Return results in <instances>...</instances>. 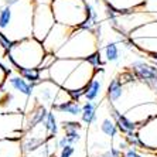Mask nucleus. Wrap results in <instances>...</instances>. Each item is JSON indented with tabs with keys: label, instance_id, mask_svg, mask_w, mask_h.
<instances>
[{
	"label": "nucleus",
	"instance_id": "obj_5",
	"mask_svg": "<svg viewBox=\"0 0 157 157\" xmlns=\"http://www.w3.org/2000/svg\"><path fill=\"white\" fill-rule=\"evenodd\" d=\"M55 17L52 13L51 0H36L33 14V37L44 41L51 29L55 26Z\"/></svg>",
	"mask_w": 157,
	"mask_h": 157
},
{
	"label": "nucleus",
	"instance_id": "obj_36",
	"mask_svg": "<svg viewBox=\"0 0 157 157\" xmlns=\"http://www.w3.org/2000/svg\"><path fill=\"white\" fill-rule=\"evenodd\" d=\"M68 95L72 101H78L79 102L81 98H84V89H77V91H67Z\"/></svg>",
	"mask_w": 157,
	"mask_h": 157
},
{
	"label": "nucleus",
	"instance_id": "obj_15",
	"mask_svg": "<svg viewBox=\"0 0 157 157\" xmlns=\"http://www.w3.org/2000/svg\"><path fill=\"white\" fill-rule=\"evenodd\" d=\"M48 112H50V110H48L47 106L43 105V103H38V105L34 106L26 119V123H24L26 124V126H24V133H29V132L34 130L37 126L43 124L44 121H45V117H47V115H48Z\"/></svg>",
	"mask_w": 157,
	"mask_h": 157
},
{
	"label": "nucleus",
	"instance_id": "obj_37",
	"mask_svg": "<svg viewBox=\"0 0 157 157\" xmlns=\"http://www.w3.org/2000/svg\"><path fill=\"white\" fill-rule=\"evenodd\" d=\"M123 157H144L142 153H139V150L135 147H129L126 151H123Z\"/></svg>",
	"mask_w": 157,
	"mask_h": 157
},
{
	"label": "nucleus",
	"instance_id": "obj_9",
	"mask_svg": "<svg viewBox=\"0 0 157 157\" xmlns=\"http://www.w3.org/2000/svg\"><path fill=\"white\" fill-rule=\"evenodd\" d=\"M62 89V86H59L57 82H54L52 79H43L41 82L37 84L36 92H37V101L43 105H50L52 106L57 101L59 91Z\"/></svg>",
	"mask_w": 157,
	"mask_h": 157
},
{
	"label": "nucleus",
	"instance_id": "obj_28",
	"mask_svg": "<svg viewBox=\"0 0 157 157\" xmlns=\"http://www.w3.org/2000/svg\"><path fill=\"white\" fill-rule=\"evenodd\" d=\"M86 61L91 64L94 68H96V70H101V68H103V65H105V61H103V57H102V52L99 51H95L94 54H91L89 57L86 58Z\"/></svg>",
	"mask_w": 157,
	"mask_h": 157
},
{
	"label": "nucleus",
	"instance_id": "obj_31",
	"mask_svg": "<svg viewBox=\"0 0 157 157\" xmlns=\"http://www.w3.org/2000/svg\"><path fill=\"white\" fill-rule=\"evenodd\" d=\"M61 128L64 132L67 130H79L82 129V123L81 122H77V121H64L61 123Z\"/></svg>",
	"mask_w": 157,
	"mask_h": 157
},
{
	"label": "nucleus",
	"instance_id": "obj_42",
	"mask_svg": "<svg viewBox=\"0 0 157 157\" xmlns=\"http://www.w3.org/2000/svg\"><path fill=\"white\" fill-rule=\"evenodd\" d=\"M51 157H59V156H55V154H52V156Z\"/></svg>",
	"mask_w": 157,
	"mask_h": 157
},
{
	"label": "nucleus",
	"instance_id": "obj_30",
	"mask_svg": "<svg viewBox=\"0 0 157 157\" xmlns=\"http://www.w3.org/2000/svg\"><path fill=\"white\" fill-rule=\"evenodd\" d=\"M58 58L57 55L54 54V52H47L45 54V57L43 58V61H41V64H40V67H38V70L40 71H44V70H48L50 67L55 62V59Z\"/></svg>",
	"mask_w": 157,
	"mask_h": 157
},
{
	"label": "nucleus",
	"instance_id": "obj_2",
	"mask_svg": "<svg viewBox=\"0 0 157 157\" xmlns=\"http://www.w3.org/2000/svg\"><path fill=\"white\" fill-rule=\"evenodd\" d=\"M4 4L11 6V21L4 34L13 41L33 37V14L36 0H6Z\"/></svg>",
	"mask_w": 157,
	"mask_h": 157
},
{
	"label": "nucleus",
	"instance_id": "obj_23",
	"mask_svg": "<svg viewBox=\"0 0 157 157\" xmlns=\"http://www.w3.org/2000/svg\"><path fill=\"white\" fill-rule=\"evenodd\" d=\"M44 129L47 132V135L50 139H54L57 133H58V123H57V117L54 115V110H50L45 117V121H44Z\"/></svg>",
	"mask_w": 157,
	"mask_h": 157
},
{
	"label": "nucleus",
	"instance_id": "obj_16",
	"mask_svg": "<svg viewBox=\"0 0 157 157\" xmlns=\"http://www.w3.org/2000/svg\"><path fill=\"white\" fill-rule=\"evenodd\" d=\"M50 140L48 136H41V135H34L33 132H29L21 137V149L24 156L36 151L37 149L43 147L45 143Z\"/></svg>",
	"mask_w": 157,
	"mask_h": 157
},
{
	"label": "nucleus",
	"instance_id": "obj_4",
	"mask_svg": "<svg viewBox=\"0 0 157 157\" xmlns=\"http://www.w3.org/2000/svg\"><path fill=\"white\" fill-rule=\"evenodd\" d=\"M55 21L64 26L78 29L88 18V3L85 0H51Z\"/></svg>",
	"mask_w": 157,
	"mask_h": 157
},
{
	"label": "nucleus",
	"instance_id": "obj_3",
	"mask_svg": "<svg viewBox=\"0 0 157 157\" xmlns=\"http://www.w3.org/2000/svg\"><path fill=\"white\" fill-rule=\"evenodd\" d=\"M47 51L43 45V41L34 37L16 41L11 50L6 54L11 65L17 68H38L45 57Z\"/></svg>",
	"mask_w": 157,
	"mask_h": 157
},
{
	"label": "nucleus",
	"instance_id": "obj_25",
	"mask_svg": "<svg viewBox=\"0 0 157 157\" xmlns=\"http://www.w3.org/2000/svg\"><path fill=\"white\" fill-rule=\"evenodd\" d=\"M17 71L24 79H27L31 84H38L43 81L41 78V71L38 68H17Z\"/></svg>",
	"mask_w": 157,
	"mask_h": 157
},
{
	"label": "nucleus",
	"instance_id": "obj_12",
	"mask_svg": "<svg viewBox=\"0 0 157 157\" xmlns=\"http://www.w3.org/2000/svg\"><path fill=\"white\" fill-rule=\"evenodd\" d=\"M109 113H110V117L116 122V126L122 135H128V133H133V132L139 130L140 124L137 122L132 121L128 115L122 113L121 110L116 109L112 103H109Z\"/></svg>",
	"mask_w": 157,
	"mask_h": 157
},
{
	"label": "nucleus",
	"instance_id": "obj_13",
	"mask_svg": "<svg viewBox=\"0 0 157 157\" xmlns=\"http://www.w3.org/2000/svg\"><path fill=\"white\" fill-rule=\"evenodd\" d=\"M7 82L14 91L20 92V94L24 95L26 98H31L33 94L36 92V88H37V84H31V82H29L27 79H24L17 71L9 74Z\"/></svg>",
	"mask_w": 157,
	"mask_h": 157
},
{
	"label": "nucleus",
	"instance_id": "obj_20",
	"mask_svg": "<svg viewBox=\"0 0 157 157\" xmlns=\"http://www.w3.org/2000/svg\"><path fill=\"white\" fill-rule=\"evenodd\" d=\"M123 94H124V85L122 84L119 77L112 78L110 82L108 84V88H106V99H108V102L115 105L117 101H121Z\"/></svg>",
	"mask_w": 157,
	"mask_h": 157
},
{
	"label": "nucleus",
	"instance_id": "obj_22",
	"mask_svg": "<svg viewBox=\"0 0 157 157\" xmlns=\"http://www.w3.org/2000/svg\"><path fill=\"white\" fill-rule=\"evenodd\" d=\"M103 57L108 62H117L121 59V47L119 43H108L103 48Z\"/></svg>",
	"mask_w": 157,
	"mask_h": 157
},
{
	"label": "nucleus",
	"instance_id": "obj_40",
	"mask_svg": "<svg viewBox=\"0 0 157 157\" xmlns=\"http://www.w3.org/2000/svg\"><path fill=\"white\" fill-rule=\"evenodd\" d=\"M147 88H149L150 91H151V92H153V94H154V95L157 96V77L154 78V79L151 81V82H150L149 85H147Z\"/></svg>",
	"mask_w": 157,
	"mask_h": 157
},
{
	"label": "nucleus",
	"instance_id": "obj_29",
	"mask_svg": "<svg viewBox=\"0 0 157 157\" xmlns=\"http://www.w3.org/2000/svg\"><path fill=\"white\" fill-rule=\"evenodd\" d=\"M14 43H16V41L11 40V38L7 36V34H4L3 31H0V47L3 48L4 54H7V52L10 51L11 47L14 45Z\"/></svg>",
	"mask_w": 157,
	"mask_h": 157
},
{
	"label": "nucleus",
	"instance_id": "obj_27",
	"mask_svg": "<svg viewBox=\"0 0 157 157\" xmlns=\"http://www.w3.org/2000/svg\"><path fill=\"white\" fill-rule=\"evenodd\" d=\"M123 137L129 143L130 147H135L137 150H146V146H144V143L142 142V139H140V136H139V132H133V133L123 135Z\"/></svg>",
	"mask_w": 157,
	"mask_h": 157
},
{
	"label": "nucleus",
	"instance_id": "obj_34",
	"mask_svg": "<svg viewBox=\"0 0 157 157\" xmlns=\"http://www.w3.org/2000/svg\"><path fill=\"white\" fill-rule=\"evenodd\" d=\"M143 10L157 14V0H146V3L143 6Z\"/></svg>",
	"mask_w": 157,
	"mask_h": 157
},
{
	"label": "nucleus",
	"instance_id": "obj_26",
	"mask_svg": "<svg viewBox=\"0 0 157 157\" xmlns=\"http://www.w3.org/2000/svg\"><path fill=\"white\" fill-rule=\"evenodd\" d=\"M11 21V6L4 4L3 7H0V31H6Z\"/></svg>",
	"mask_w": 157,
	"mask_h": 157
},
{
	"label": "nucleus",
	"instance_id": "obj_43",
	"mask_svg": "<svg viewBox=\"0 0 157 157\" xmlns=\"http://www.w3.org/2000/svg\"><path fill=\"white\" fill-rule=\"evenodd\" d=\"M154 154H156V156H157V150H156V151H154Z\"/></svg>",
	"mask_w": 157,
	"mask_h": 157
},
{
	"label": "nucleus",
	"instance_id": "obj_35",
	"mask_svg": "<svg viewBox=\"0 0 157 157\" xmlns=\"http://www.w3.org/2000/svg\"><path fill=\"white\" fill-rule=\"evenodd\" d=\"M74 153H75V147L72 144H68V146L59 150V157H72Z\"/></svg>",
	"mask_w": 157,
	"mask_h": 157
},
{
	"label": "nucleus",
	"instance_id": "obj_32",
	"mask_svg": "<svg viewBox=\"0 0 157 157\" xmlns=\"http://www.w3.org/2000/svg\"><path fill=\"white\" fill-rule=\"evenodd\" d=\"M64 135H65V137L68 139L70 144H72V146L82 139V136H81L79 130H67V132H64Z\"/></svg>",
	"mask_w": 157,
	"mask_h": 157
},
{
	"label": "nucleus",
	"instance_id": "obj_24",
	"mask_svg": "<svg viewBox=\"0 0 157 157\" xmlns=\"http://www.w3.org/2000/svg\"><path fill=\"white\" fill-rule=\"evenodd\" d=\"M101 130H102L103 135L110 137V139H115V137L121 133L116 126V122H115L112 117H105V119H103L102 123H101Z\"/></svg>",
	"mask_w": 157,
	"mask_h": 157
},
{
	"label": "nucleus",
	"instance_id": "obj_11",
	"mask_svg": "<svg viewBox=\"0 0 157 157\" xmlns=\"http://www.w3.org/2000/svg\"><path fill=\"white\" fill-rule=\"evenodd\" d=\"M130 71L136 75L137 81L143 85H149L154 78L157 77V65L154 64H149L144 59H135L130 64Z\"/></svg>",
	"mask_w": 157,
	"mask_h": 157
},
{
	"label": "nucleus",
	"instance_id": "obj_1",
	"mask_svg": "<svg viewBox=\"0 0 157 157\" xmlns=\"http://www.w3.org/2000/svg\"><path fill=\"white\" fill-rule=\"evenodd\" d=\"M101 30H89L84 27H78L72 31L64 47L57 52L58 58H71V59H86L91 54L98 51Z\"/></svg>",
	"mask_w": 157,
	"mask_h": 157
},
{
	"label": "nucleus",
	"instance_id": "obj_21",
	"mask_svg": "<svg viewBox=\"0 0 157 157\" xmlns=\"http://www.w3.org/2000/svg\"><path fill=\"white\" fill-rule=\"evenodd\" d=\"M98 103L96 102H86L82 105V113H81V121L85 124H94L98 119V113H96V109H98Z\"/></svg>",
	"mask_w": 157,
	"mask_h": 157
},
{
	"label": "nucleus",
	"instance_id": "obj_38",
	"mask_svg": "<svg viewBox=\"0 0 157 157\" xmlns=\"http://www.w3.org/2000/svg\"><path fill=\"white\" fill-rule=\"evenodd\" d=\"M116 147H117V149H121L122 151H126V150H128L130 146H129V143L126 142V140H124V137H123V139H121L119 142H117V146Z\"/></svg>",
	"mask_w": 157,
	"mask_h": 157
},
{
	"label": "nucleus",
	"instance_id": "obj_41",
	"mask_svg": "<svg viewBox=\"0 0 157 157\" xmlns=\"http://www.w3.org/2000/svg\"><path fill=\"white\" fill-rule=\"evenodd\" d=\"M94 157H113V156H112V153H110V150L108 149V150H105L103 153L96 154V156H94Z\"/></svg>",
	"mask_w": 157,
	"mask_h": 157
},
{
	"label": "nucleus",
	"instance_id": "obj_17",
	"mask_svg": "<svg viewBox=\"0 0 157 157\" xmlns=\"http://www.w3.org/2000/svg\"><path fill=\"white\" fill-rule=\"evenodd\" d=\"M0 157H24L21 140L11 137L0 139Z\"/></svg>",
	"mask_w": 157,
	"mask_h": 157
},
{
	"label": "nucleus",
	"instance_id": "obj_14",
	"mask_svg": "<svg viewBox=\"0 0 157 157\" xmlns=\"http://www.w3.org/2000/svg\"><path fill=\"white\" fill-rule=\"evenodd\" d=\"M103 89V68L96 71V74L94 75L88 85L84 89V99L89 101V102H95L96 99L101 96Z\"/></svg>",
	"mask_w": 157,
	"mask_h": 157
},
{
	"label": "nucleus",
	"instance_id": "obj_6",
	"mask_svg": "<svg viewBox=\"0 0 157 157\" xmlns=\"http://www.w3.org/2000/svg\"><path fill=\"white\" fill-rule=\"evenodd\" d=\"M96 68L89 64L86 59H82L79 62V65L74 70V72L71 74L68 79L64 82L62 88L65 91H77V89H85V86L88 85V82L94 78V75L96 74Z\"/></svg>",
	"mask_w": 157,
	"mask_h": 157
},
{
	"label": "nucleus",
	"instance_id": "obj_33",
	"mask_svg": "<svg viewBox=\"0 0 157 157\" xmlns=\"http://www.w3.org/2000/svg\"><path fill=\"white\" fill-rule=\"evenodd\" d=\"M24 157H51V153H50V150H48L47 143H45V144H44L43 147L37 149L36 151H33V153L27 154V156H24Z\"/></svg>",
	"mask_w": 157,
	"mask_h": 157
},
{
	"label": "nucleus",
	"instance_id": "obj_39",
	"mask_svg": "<svg viewBox=\"0 0 157 157\" xmlns=\"http://www.w3.org/2000/svg\"><path fill=\"white\" fill-rule=\"evenodd\" d=\"M68 144H70V142H68V139H67L65 137V135L64 136H61V137H59L58 139V149L61 150V149H64V147L65 146H68Z\"/></svg>",
	"mask_w": 157,
	"mask_h": 157
},
{
	"label": "nucleus",
	"instance_id": "obj_19",
	"mask_svg": "<svg viewBox=\"0 0 157 157\" xmlns=\"http://www.w3.org/2000/svg\"><path fill=\"white\" fill-rule=\"evenodd\" d=\"M52 110L59 112V113H68L71 116H78L82 113V105L78 101H72V99H65L62 102H57L51 106Z\"/></svg>",
	"mask_w": 157,
	"mask_h": 157
},
{
	"label": "nucleus",
	"instance_id": "obj_10",
	"mask_svg": "<svg viewBox=\"0 0 157 157\" xmlns=\"http://www.w3.org/2000/svg\"><path fill=\"white\" fill-rule=\"evenodd\" d=\"M137 132L142 142L146 146V150L154 153L157 150V115L140 124Z\"/></svg>",
	"mask_w": 157,
	"mask_h": 157
},
{
	"label": "nucleus",
	"instance_id": "obj_18",
	"mask_svg": "<svg viewBox=\"0 0 157 157\" xmlns=\"http://www.w3.org/2000/svg\"><path fill=\"white\" fill-rule=\"evenodd\" d=\"M105 3L106 6H109L115 11H117L119 14H123V13L143 9L146 0H105Z\"/></svg>",
	"mask_w": 157,
	"mask_h": 157
},
{
	"label": "nucleus",
	"instance_id": "obj_7",
	"mask_svg": "<svg viewBox=\"0 0 157 157\" xmlns=\"http://www.w3.org/2000/svg\"><path fill=\"white\" fill-rule=\"evenodd\" d=\"M74 30L75 29H72V27L55 23V26L52 27L51 31L48 33V36L45 37V40L43 41V45L45 48V51L57 54L64 47V44L68 41V38L71 37Z\"/></svg>",
	"mask_w": 157,
	"mask_h": 157
},
{
	"label": "nucleus",
	"instance_id": "obj_8",
	"mask_svg": "<svg viewBox=\"0 0 157 157\" xmlns=\"http://www.w3.org/2000/svg\"><path fill=\"white\" fill-rule=\"evenodd\" d=\"M82 59H71V58H57L55 62L48 68L50 72V79H52L54 82L62 86L64 82L68 79L71 74L74 72V70L79 65V62Z\"/></svg>",
	"mask_w": 157,
	"mask_h": 157
}]
</instances>
